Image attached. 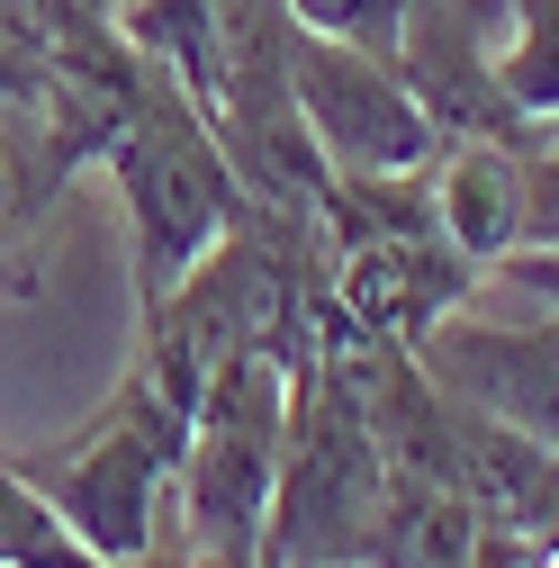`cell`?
<instances>
[{
    "instance_id": "6da1fadb",
    "label": "cell",
    "mask_w": 559,
    "mask_h": 568,
    "mask_svg": "<svg viewBox=\"0 0 559 568\" xmlns=\"http://www.w3.org/2000/svg\"><path fill=\"white\" fill-rule=\"evenodd\" d=\"M109 172H118V199H126V244H135V290H145V316L181 290V280L217 253L244 217V172L235 154L217 145L207 109L181 91L172 63H154L135 45V82H126V109L109 126Z\"/></svg>"
},
{
    "instance_id": "7a4b0ae2",
    "label": "cell",
    "mask_w": 559,
    "mask_h": 568,
    "mask_svg": "<svg viewBox=\"0 0 559 568\" xmlns=\"http://www.w3.org/2000/svg\"><path fill=\"white\" fill-rule=\"evenodd\" d=\"M199 388L190 371H172L163 352L135 362V379L82 424L63 452H37L19 460L28 487L73 524V541L109 568H145L154 559V532H163V496L181 487V460H190V415H199Z\"/></svg>"
},
{
    "instance_id": "3957f363",
    "label": "cell",
    "mask_w": 559,
    "mask_h": 568,
    "mask_svg": "<svg viewBox=\"0 0 559 568\" xmlns=\"http://www.w3.org/2000/svg\"><path fill=\"white\" fill-rule=\"evenodd\" d=\"M397 496V460L379 443V415L362 397L353 352L325 343V362L298 379L289 406V460H280L262 568H362Z\"/></svg>"
},
{
    "instance_id": "277c9868",
    "label": "cell",
    "mask_w": 559,
    "mask_h": 568,
    "mask_svg": "<svg viewBox=\"0 0 559 568\" xmlns=\"http://www.w3.org/2000/svg\"><path fill=\"white\" fill-rule=\"evenodd\" d=\"M298 362L271 343H235L199 388L190 415V460H181V532L190 559L207 568H262L280 460H289V406H298Z\"/></svg>"
},
{
    "instance_id": "5b68a950",
    "label": "cell",
    "mask_w": 559,
    "mask_h": 568,
    "mask_svg": "<svg viewBox=\"0 0 559 568\" xmlns=\"http://www.w3.org/2000/svg\"><path fill=\"white\" fill-rule=\"evenodd\" d=\"M478 290H487V271L434 226V207H415V217H353V226H334V253H325V343L415 352Z\"/></svg>"
},
{
    "instance_id": "8992f818",
    "label": "cell",
    "mask_w": 559,
    "mask_h": 568,
    "mask_svg": "<svg viewBox=\"0 0 559 568\" xmlns=\"http://www.w3.org/2000/svg\"><path fill=\"white\" fill-rule=\"evenodd\" d=\"M289 82H298V118H307V135H316V154H325L334 181H425L443 163V126L406 91L397 54H370V45L298 28Z\"/></svg>"
},
{
    "instance_id": "52a82bcc",
    "label": "cell",
    "mask_w": 559,
    "mask_h": 568,
    "mask_svg": "<svg viewBox=\"0 0 559 568\" xmlns=\"http://www.w3.org/2000/svg\"><path fill=\"white\" fill-rule=\"evenodd\" d=\"M415 362H425L460 406H478V415H497V424H515V434L559 452V307H541L524 325L443 316L415 343Z\"/></svg>"
},
{
    "instance_id": "ba28073f",
    "label": "cell",
    "mask_w": 559,
    "mask_h": 568,
    "mask_svg": "<svg viewBox=\"0 0 559 568\" xmlns=\"http://www.w3.org/2000/svg\"><path fill=\"white\" fill-rule=\"evenodd\" d=\"M487 10H497V0H425V10L406 19V37H397V73H406L415 100H425V118L443 126V145H460V135L532 145V135H550V126H532L506 100L497 54H487Z\"/></svg>"
},
{
    "instance_id": "9c48e42d",
    "label": "cell",
    "mask_w": 559,
    "mask_h": 568,
    "mask_svg": "<svg viewBox=\"0 0 559 568\" xmlns=\"http://www.w3.org/2000/svg\"><path fill=\"white\" fill-rule=\"evenodd\" d=\"M541 145V135H532ZM532 145H506V135H460L434 163V226L497 280L524 244H532Z\"/></svg>"
},
{
    "instance_id": "30bf717a",
    "label": "cell",
    "mask_w": 559,
    "mask_h": 568,
    "mask_svg": "<svg viewBox=\"0 0 559 568\" xmlns=\"http://www.w3.org/2000/svg\"><path fill=\"white\" fill-rule=\"evenodd\" d=\"M362 568H478V515L469 496L443 478H397L388 496V524L370 541Z\"/></svg>"
},
{
    "instance_id": "8fae6325",
    "label": "cell",
    "mask_w": 559,
    "mask_h": 568,
    "mask_svg": "<svg viewBox=\"0 0 559 568\" xmlns=\"http://www.w3.org/2000/svg\"><path fill=\"white\" fill-rule=\"evenodd\" d=\"M497 82L532 126H559V0H506Z\"/></svg>"
},
{
    "instance_id": "7c38bea8",
    "label": "cell",
    "mask_w": 559,
    "mask_h": 568,
    "mask_svg": "<svg viewBox=\"0 0 559 568\" xmlns=\"http://www.w3.org/2000/svg\"><path fill=\"white\" fill-rule=\"evenodd\" d=\"M289 10H298V28H316V37H343V45L397 54L406 19L425 10V0H289Z\"/></svg>"
},
{
    "instance_id": "4fadbf2b",
    "label": "cell",
    "mask_w": 559,
    "mask_h": 568,
    "mask_svg": "<svg viewBox=\"0 0 559 568\" xmlns=\"http://www.w3.org/2000/svg\"><path fill=\"white\" fill-rule=\"evenodd\" d=\"M28 19H37V54L82 45V37H109V28H118L109 0H28Z\"/></svg>"
},
{
    "instance_id": "5bb4252c",
    "label": "cell",
    "mask_w": 559,
    "mask_h": 568,
    "mask_svg": "<svg viewBox=\"0 0 559 568\" xmlns=\"http://www.w3.org/2000/svg\"><path fill=\"white\" fill-rule=\"evenodd\" d=\"M54 73H45V54H0V100H37Z\"/></svg>"
},
{
    "instance_id": "9a60e30c",
    "label": "cell",
    "mask_w": 559,
    "mask_h": 568,
    "mask_svg": "<svg viewBox=\"0 0 559 568\" xmlns=\"http://www.w3.org/2000/svg\"><path fill=\"white\" fill-rule=\"evenodd\" d=\"M0 54H37V19H28V0H0Z\"/></svg>"
},
{
    "instance_id": "2e32d148",
    "label": "cell",
    "mask_w": 559,
    "mask_h": 568,
    "mask_svg": "<svg viewBox=\"0 0 559 568\" xmlns=\"http://www.w3.org/2000/svg\"><path fill=\"white\" fill-rule=\"evenodd\" d=\"M515 550H524V568H559V515H550V524H532Z\"/></svg>"
},
{
    "instance_id": "e0dca14e",
    "label": "cell",
    "mask_w": 559,
    "mask_h": 568,
    "mask_svg": "<svg viewBox=\"0 0 559 568\" xmlns=\"http://www.w3.org/2000/svg\"><path fill=\"white\" fill-rule=\"evenodd\" d=\"M478 568H524V550H515V532H478Z\"/></svg>"
}]
</instances>
